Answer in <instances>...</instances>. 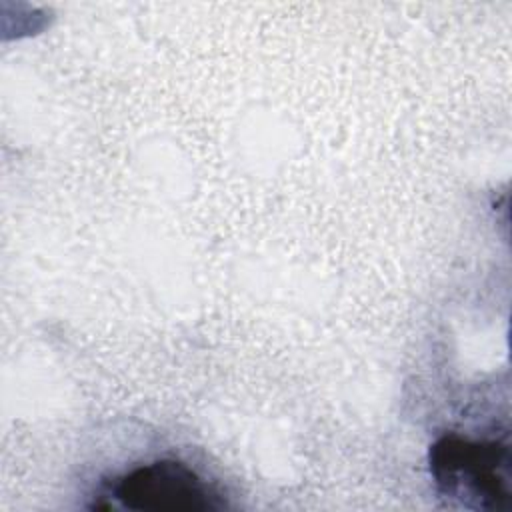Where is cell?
I'll return each instance as SVG.
<instances>
[{
  "label": "cell",
  "instance_id": "obj_1",
  "mask_svg": "<svg viewBox=\"0 0 512 512\" xmlns=\"http://www.w3.org/2000/svg\"><path fill=\"white\" fill-rule=\"evenodd\" d=\"M428 468L436 492L474 512L512 510V458L504 438L442 434L430 444Z\"/></svg>",
  "mask_w": 512,
  "mask_h": 512
},
{
  "label": "cell",
  "instance_id": "obj_2",
  "mask_svg": "<svg viewBox=\"0 0 512 512\" xmlns=\"http://www.w3.org/2000/svg\"><path fill=\"white\" fill-rule=\"evenodd\" d=\"M92 510L128 512H220L226 496L186 462L158 458L140 464L112 482H102Z\"/></svg>",
  "mask_w": 512,
  "mask_h": 512
}]
</instances>
